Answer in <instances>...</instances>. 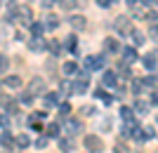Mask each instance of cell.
Here are the masks:
<instances>
[{"label": "cell", "instance_id": "17", "mask_svg": "<svg viewBox=\"0 0 158 153\" xmlns=\"http://www.w3.org/2000/svg\"><path fill=\"white\" fill-rule=\"evenodd\" d=\"M43 26H45L47 31H54V28L59 26V19H57L54 14H50V17H45V24H43Z\"/></svg>", "mask_w": 158, "mask_h": 153}, {"label": "cell", "instance_id": "41", "mask_svg": "<svg viewBox=\"0 0 158 153\" xmlns=\"http://www.w3.org/2000/svg\"><path fill=\"white\" fill-rule=\"evenodd\" d=\"M50 50H52V52L57 54V52H59V42H50Z\"/></svg>", "mask_w": 158, "mask_h": 153}, {"label": "cell", "instance_id": "36", "mask_svg": "<svg viewBox=\"0 0 158 153\" xmlns=\"http://www.w3.org/2000/svg\"><path fill=\"white\" fill-rule=\"evenodd\" d=\"M61 92H71V83H69V80L61 83Z\"/></svg>", "mask_w": 158, "mask_h": 153}, {"label": "cell", "instance_id": "6", "mask_svg": "<svg viewBox=\"0 0 158 153\" xmlns=\"http://www.w3.org/2000/svg\"><path fill=\"white\" fill-rule=\"evenodd\" d=\"M69 26H71L73 31H85L87 28V19L83 17V14H71V17H69Z\"/></svg>", "mask_w": 158, "mask_h": 153}, {"label": "cell", "instance_id": "20", "mask_svg": "<svg viewBox=\"0 0 158 153\" xmlns=\"http://www.w3.org/2000/svg\"><path fill=\"white\" fill-rule=\"evenodd\" d=\"M149 106H151L149 101H142V99H139V101H135V106H132V108H135L137 113H146V111H149Z\"/></svg>", "mask_w": 158, "mask_h": 153}, {"label": "cell", "instance_id": "2", "mask_svg": "<svg viewBox=\"0 0 158 153\" xmlns=\"http://www.w3.org/2000/svg\"><path fill=\"white\" fill-rule=\"evenodd\" d=\"M104 64H106L104 54H92V57L85 59V68L87 71H99V68H104Z\"/></svg>", "mask_w": 158, "mask_h": 153}, {"label": "cell", "instance_id": "40", "mask_svg": "<svg viewBox=\"0 0 158 153\" xmlns=\"http://www.w3.org/2000/svg\"><path fill=\"white\" fill-rule=\"evenodd\" d=\"M149 104H158V92H151V99H149Z\"/></svg>", "mask_w": 158, "mask_h": 153}, {"label": "cell", "instance_id": "9", "mask_svg": "<svg viewBox=\"0 0 158 153\" xmlns=\"http://www.w3.org/2000/svg\"><path fill=\"white\" fill-rule=\"evenodd\" d=\"M137 59H139V54H137L135 47H123V61L125 64H135Z\"/></svg>", "mask_w": 158, "mask_h": 153}, {"label": "cell", "instance_id": "11", "mask_svg": "<svg viewBox=\"0 0 158 153\" xmlns=\"http://www.w3.org/2000/svg\"><path fill=\"white\" fill-rule=\"evenodd\" d=\"M61 71H64V75H69V78H73V75L78 73V64H76V61H66L64 66H61Z\"/></svg>", "mask_w": 158, "mask_h": 153}, {"label": "cell", "instance_id": "15", "mask_svg": "<svg viewBox=\"0 0 158 153\" xmlns=\"http://www.w3.org/2000/svg\"><path fill=\"white\" fill-rule=\"evenodd\" d=\"M5 85L12 87V90H19V87H21V78H19V75H7V78H5Z\"/></svg>", "mask_w": 158, "mask_h": 153}, {"label": "cell", "instance_id": "21", "mask_svg": "<svg viewBox=\"0 0 158 153\" xmlns=\"http://www.w3.org/2000/svg\"><path fill=\"white\" fill-rule=\"evenodd\" d=\"M59 148H61L64 153H71V151H73V141H71V139H64V137H61V139H59Z\"/></svg>", "mask_w": 158, "mask_h": 153}, {"label": "cell", "instance_id": "8", "mask_svg": "<svg viewBox=\"0 0 158 153\" xmlns=\"http://www.w3.org/2000/svg\"><path fill=\"white\" fill-rule=\"evenodd\" d=\"M43 99H45V106H59L61 94L59 92H45V94H43Z\"/></svg>", "mask_w": 158, "mask_h": 153}, {"label": "cell", "instance_id": "25", "mask_svg": "<svg viewBox=\"0 0 158 153\" xmlns=\"http://www.w3.org/2000/svg\"><path fill=\"white\" fill-rule=\"evenodd\" d=\"M59 113H61V115H69V113H71V104H66V101H59Z\"/></svg>", "mask_w": 158, "mask_h": 153}, {"label": "cell", "instance_id": "39", "mask_svg": "<svg viewBox=\"0 0 158 153\" xmlns=\"http://www.w3.org/2000/svg\"><path fill=\"white\" fill-rule=\"evenodd\" d=\"M83 113H85V115H92V113H97V111H94L92 106H85V108H83Z\"/></svg>", "mask_w": 158, "mask_h": 153}, {"label": "cell", "instance_id": "23", "mask_svg": "<svg viewBox=\"0 0 158 153\" xmlns=\"http://www.w3.org/2000/svg\"><path fill=\"white\" fill-rule=\"evenodd\" d=\"M132 113H135V108H130V106H123L120 108V115H123V120H132Z\"/></svg>", "mask_w": 158, "mask_h": 153}, {"label": "cell", "instance_id": "18", "mask_svg": "<svg viewBox=\"0 0 158 153\" xmlns=\"http://www.w3.org/2000/svg\"><path fill=\"white\" fill-rule=\"evenodd\" d=\"M28 28H31V35H33V38H43V33H45V26H43V24H35V21H33Z\"/></svg>", "mask_w": 158, "mask_h": 153}, {"label": "cell", "instance_id": "34", "mask_svg": "<svg viewBox=\"0 0 158 153\" xmlns=\"http://www.w3.org/2000/svg\"><path fill=\"white\" fill-rule=\"evenodd\" d=\"M0 125H2V127H7V125H10V118H7V115L2 113V111H0Z\"/></svg>", "mask_w": 158, "mask_h": 153}, {"label": "cell", "instance_id": "10", "mask_svg": "<svg viewBox=\"0 0 158 153\" xmlns=\"http://www.w3.org/2000/svg\"><path fill=\"white\" fill-rule=\"evenodd\" d=\"M127 35L132 38V45H144V40H146V35L142 33V31H137V28H132Z\"/></svg>", "mask_w": 158, "mask_h": 153}, {"label": "cell", "instance_id": "35", "mask_svg": "<svg viewBox=\"0 0 158 153\" xmlns=\"http://www.w3.org/2000/svg\"><path fill=\"white\" fill-rule=\"evenodd\" d=\"M31 99H33V97H31L28 92H24V94H21V104H31Z\"/></svg>", "mask_w": 158, "mask_h": 153}, {"label": "cell", "instance_id": "14", "mask_svg": "<svg viewBox=\"0 0 158 153\" xmlns=\"http://www.w3.org/2000/svg\"><path fill=\"white\" fill-rule=\"evenodd\" d=\"M142 64H144L146 71H153V68H156V54H146V57H142Z\"/></svg>", "mask_w": 158, "mask_h": 153}, {"label": "cell", "instance_id": "43", "mask_svg": "<svg viewBox=\"0 0 158 153\" xmlns=\"http://www.w3.org/2000/svg\"><path fill=\"white\" fill-rule=\"evenodd\" d=\"M125 2H127V5H130V7H135V5H137V2H139V0H125Z\"/></svg>", "mask_w": 158, "mask_h": 153}, {"label": "cell", "instance_id": "22", "mask_svg": "<svg viewBox=\"0 0 158 153\" xmlns=\"http://www.w3.org/2000/svg\"><path fill=\"white\" fill-rule=\"evenodd\" d=\"M28 47L35 52V50H43V47H45V42H43V38H33L31 42H28Z\"/></svg>", "mask_w": 158, "mask_h": 153}, {"label": "cell", "instance_id": "12", "mask_svg": "<svg viewBox=\"0 0 158 153\" xmlns=\"http://www.w3.org/2000/svg\"><path fill=\"white\" fill-rule=\"evenodd\" d=\"M102 83H104V87H116L118 78H116V73H113V71H106V73H104V80H102Z\"/></svg>", "mask_w": 158, "mask_h": 153}, {"label": "cell", "instance_id": "37", "mask_svg": "<svg viewBox=\"0 0 158 153\" xmlns=\"http://www.w3.org/2000/svg\"><path fill=\"white\" fill-rule=\"evenodd\" d=\"M111 2H113V0H97L99 7H111Z\"/></svg>", "mask_w": 158, "mask_h": 153}, {"label": "cell", "instance_id": "29", "mask_svg": "<svg viewBox=\"0 0 158 153\" xmlns=\"http://www.w3.org/2000/svg\"><path fill=\"white\" fill-rule=\"evenodd\" d=\"M144 19H146V21H149V24H156V19H158V14H156V12H153V10H149V12H146V14H144Z\"/></svg>", "mask_w": 158, "mask_h": 153}, {"label": "cell", "instance_id": "44", "mask_svg": "<svg viewBox=\"0 0 158 153\" xmlns=\"http://www.w3.org/2000/svg\"><path fill=\"white\" fill-rule=\"evenodd\" d=\"M139 2H144V5H153L156 0H139Z\"/></svg>", "mask_w": 158, "mask_h": 153}, {"label": "cell", "instance_id": "24", "mask_svg": "<svg viewBox=\"0 0 158 153\" xmlns=\"http://www.w3.org/2000/svg\"><path fill=\"white\" fill-rule=\"evenodd\" d=\"M47 137H59V125L57 123H52V125H47Z\"/></svg>", "mask_w": 158, "mask_h": 153}, {"label": "cell", "instance_id": "30", "mask_svg": "<svg viewBox=\"0 0 158 153\" xmlns=\"http://www.w3.org/2000/svg\"><path fill=\"white\" fill-rule=\"evenodd\" d=\"M66 45H69V50H76V47H78V38H76V35H69Z\"/></svg>", "mask_w": 158, "mask_h": 153}, {"label": "cell", "instance_id": "16", "mask_svg": "<svg viewBox=\"0 0 158 153\" xmlns=\"http://www.w3.org/2000/svg\"><path fill=\"white\" fill-rule=\"evenodd\" d=\"M104 50H106V52H118V50H120L118 40H116V38H106L104 40Z\"/></svg>", "mask_w": 158, "mask_h": 153}, {"label": "cell", "instance_id": "13", "mask_svg": "<svg viewBox=\"0 0 158 153\" xmlns=\"http://www.w3.org/2000/svg\"><path fill=\"white\" fill-rule=\"evenodd\" d=\"M14 146H19V148H28V146H31V139H28L26 134H17V137H14Z\"/></svg>", "mask_w": 158, "mask_h": 153}, {"label": "cell", "instance_id": "1", "mask_svg": "<svg viewBox=\"0 0 158 153\" xmlns=\"http://www.w3.org/2000/svg\"><path fill=\"white\" fill-rule=\"evenodd\" d=\"M12 17H17V21H19V24H24V26H31V24H33V10H31L28 5H19V7L12 12Z\"/></svg>", "mask_w": 158, "mask_h": 153}, {"label": "cell", "instance_id": "28", "mask_svg": "<svg viewBox=\"0 0 158 153\" xmlns=\"http://www.w3.org/2000/svg\"><path fill=\"white\" fill-rule=\"evenodd\" d=\"M0 144H2V146H14V139L10 134H2V137H0Z\"/></svg>", "mask_w": 158, "mask_h": 153}, {"label": "cell", "instance_id": "4", "mask_svg": "<svg viewBox=\"0 0 158 153\" xmlns=\"http://www.w3.org/2000/svg\"><path fill=\"white\" fill-rule=\"evenodd\" d=\"M45 90H47V85H45V80L43 78H33L31 83H28V94H35V97H43L45 94Z\"/></svg>", "mask_w": 158, "mask_h": 153}, {"label": "cell", "instance_id": "5", "mask_svg": "<svg viewBox=\"0 0 158 153\" xmlns=\"http://www.w3.org/2000/svg\"><path fill=\"white\" fill-rule=\"evenodd\" d=\"M113 31L116 33H130L132 31V24H130V17H116V21H113Z\"/></svg>", "mask_w": 158, "mask_h": 153}, {"label": "cell", "instance_id": "7", "mask_svg": "<svg viewBox=\"0 0 158 153\" xmlns=\"http://www.w3.org/2000/svg\"><path fill=\"white\" fill-rule=\"evenodd\" d=\"M87 92V80H71V94H85Z\"/></svg>", "mask_w": 158, "mask_h": 153}, {"label": "cell", "instance_id": "42", "mask_svg": "<svg viewBox=\"0 0 158 153\" xmlns=\"http://www.w3.org/2000/svg\"><path fill=\"white\" fill-rule=\"evenodd\" d=\"M116 153H127V151H125V148H123V146L118 144V146H116Z\"/></svg>", "mask_w": 158, "mask_h": 153}, {"label": "cell", "instance_id": "19", "mask_svg": "<svg viewBox=\"0 0 158 153\" xmlns=\"http://www.w3.org/2000/svg\"><path fill=\"white\" fill-rule=\"evenodd\" d=\"M80 127H83V125H80V120H69V123H66V130H69V134H71V137L80 132Z\"/></svg>", "mask_w": 158, "mask_h": 153}, {"label": "cell", "instance_id": "27", "mask_svg": "<svg viewBox=\"0 0 158 153\" xmlns=\"http://www.w3.org/2000/svg\"><path fill=\"white\" fill-rule=\"evenodd\" d=\"M142 87H144L142 80H132V92H135V94H142Z\"/></svg>", "mask_w": 158, "mask_h": 153}, {"label": "cell", "instance_id": "31", "mask_svg": "<svg viewBox=\"0 0 158 153\" xmlns=\"http://www.w3.org/2000/svg\"><path fill=\"white\" fill-rule=\"evenodd\" d=\"M144 137H146V139H153V137H156V130H153L151 125H149V127H144Z\"/></svg>", "mask_w": 158, "mask_h": 153}, {"label": "cell", "instance_id": "32", "mask_svg": "<svg viewBox=\"0 0 158 153\" xmlns=\"http://www.w3.org/2000/svg\"><path fill=\"white\" fill-rule=\"evenodd\" d=\"M149 35H151L153 40H158V26H156V24H151V28H149Z\"/></svg>", "mask_w": 158, "mask_h": 153}, {"label": "cell", "instance_id": "46", "mask_svg": "<svg viewBox=\"0 0 158 153\" xmlns=\"http://www.w3.org/2000/svg\"><path fill=\"white\" fill-rule=\"evenodd\" d=\"M0 5H2V2H0Z\"/></svg>", "mask_w": 158, "mask_h": 153}, {"label": "cell", "instance_id": "38", "mask_svg": "<svg viewBox=\"0 0 158 153\" xmlns=\"http://www.w3.org/2000/svg\"><path fill=\"white\" fill-rule=\"evenodd\" d=\"M144 85H156V78H151V75H146V78H144Z\"/></svg>", "mask_w": 158, "mask_h": 153}, {"label": "cell", "instance_id": "33", "mask_svg": "<svg viewBox=\"0 0 158 153\" xmlns=\"http://www.w3.org/2000/svg\"><path fill=\"white\" fill-rule=\"evenodd\" d=\"M35 146H38V148H45V146H47V137H40V139H35Z\"/></svg>", "mask_w": 158, "mask_h": 153}, {"label": "cell", "instance_id": "26", "mask_svg": "<svg viewBox=\"0 0 158 153\" xmlns=\"http://www.w3.org/2000/svg\"><path fill=\"white\" fill-rule=\"evenodd\" d=\"M7 66H10V59H7L5 54H0V73H5Z\"/></svg>", "mask_w": 158, "mask_h": 153}, {"label": "cell", "instance_id": "3", "mask_svg": "<svg viewBox=\"0 0 158 153\" xmlns=\"http://www.w3.org/2000/svg\"><path fill=\"white\" fill-rule=\"evenodd\" d=\"M85 148L90 153H102L104 151V141L99 139L97 134H90V137H85Z\"/></svg>", "mask_w": 158, "mask_h": 153}, {"label": "cell", "instance_id": "45", "mask_svg": "<svg viewBox=\"0 0 158 153\" xmlns=\"http://www.w3.org/2000/svg\"><path fill=\"white\" fill-rule=\"evenodd\" d=\"M54 2H64V0H54Z\"/></svg>", "mask_w": 158, "mask_h": 153}]
</instances>
